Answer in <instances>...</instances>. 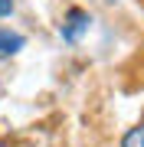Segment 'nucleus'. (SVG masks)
I'll return each instance as SVG.
<instances>
[{"label": "nucleus", "instance_id": "f257e3e1", "mask_svg": "<svg viewBox=\"0 0 144 147\" xmlns=\"http://www.w3.org/2000/svg\"><path fill=\"white\" fill-rule=\"evenodd\" d=\"M89 26H92V13L82 10V7H69L62 13V23H59V36L66 42H79L89 33Z\"/></svg>", "mask_w": 144, "mask_h": 147}, {"label": "nucleus", "instance_id": "f03ea898", "mask_svg": "<svg viewBox=\"0 0 144 147\" xmlns=\"http://www.w3.org/2000/svg\"><path fill=\"white\" fill-rule=\"evenodd\" d=\"M26 46V36L16 30H0V59H10Z\"/></svg>", "mask_w": 144, "mask_h": 147}, {"label": "nucleus", "instance_id": "7ed1b4c3", "mask_svg": "<svg viewBox=\"0 0 144 147\" xmlns=\"http://www.w3.org/2000/svg\"><path fill=\"white\" fill-rule=\"evenodd\" d=\"M118 147H144V121L128 127V131L121 134V141H118Z\"/></svg>", "mask_w": 144, "mask_h": 147}, {"label": "nucleus", "instance_id": "20e7f679", "mask_svg": "<svg viewBox=\"0 0 144 147\" xmlns=\"http://www.w3.org/2000/svg\"><path fill=\"white\" fill-rule=\"evenodd\" d=\"M13 10H16V3H13V0H0V20L13 16Z\"/></svg>", "mask_w": 144, "mask_h": 147}]
</instances>
